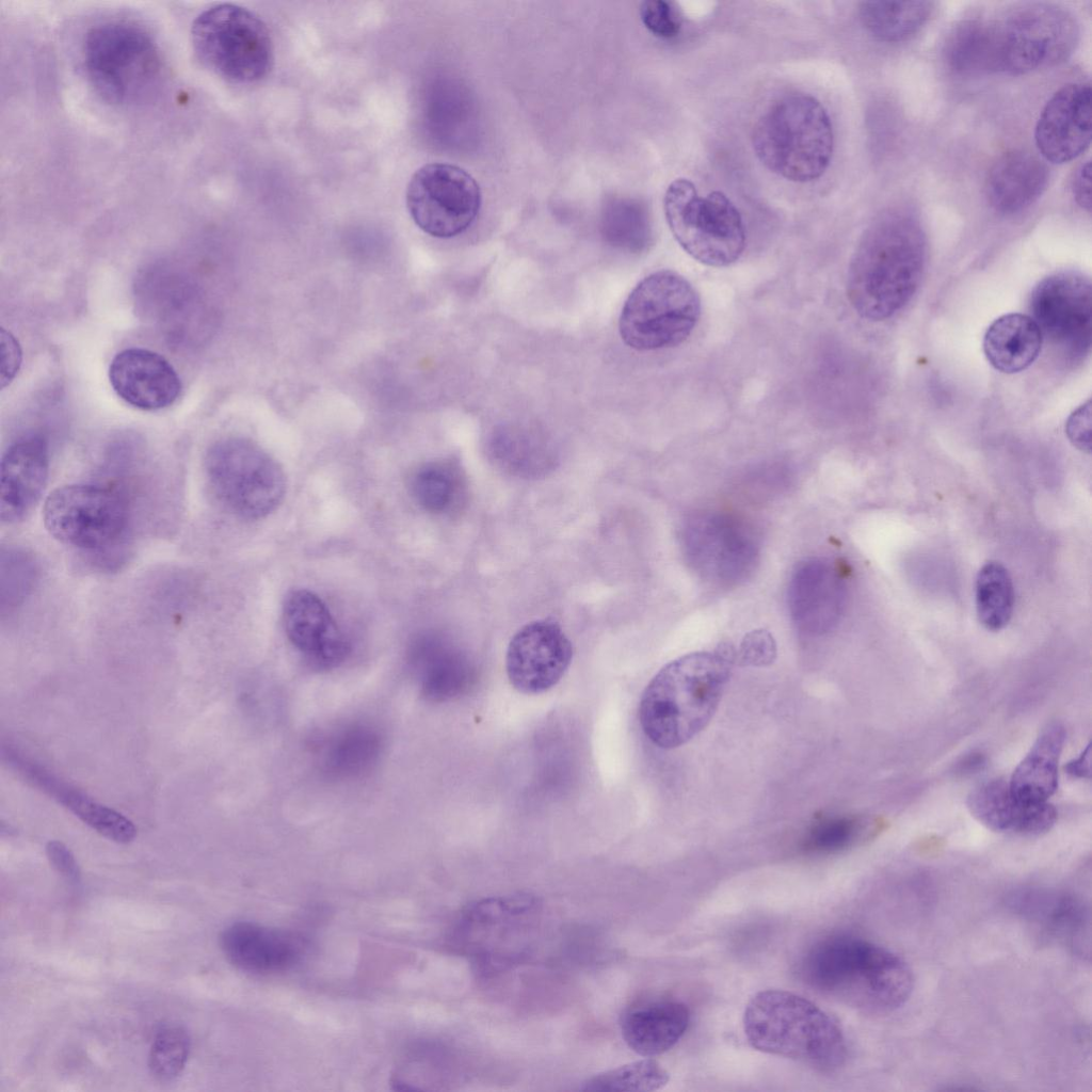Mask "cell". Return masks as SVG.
I'll list each match as a JSON object with an SVG mask.
<instances>
[{
    "mask_svg": "<svg viewBox=\"0 0 1092 1092\" xmlns=\"http://www.w3.org/2000/svg\"><path fill=\"white\" fill-rule=\"evenodd\" d=\"M995 74L1025 75L1067 60L1079 37L1075 17L1048 3H1027L991 19Z\"/></svg>",
    "mask_w": 1092,
    "mask_h": 1092,
    "instance_id": "7c38bea8",
    "label": "cell"
},
{
    "mask_svg": "<svg viewBox=\"0 0 1092 1092\" xmlns=\"http://www.w3.org/2000/svg\"><path fill=\"white\" fill-rule=\"evenodd\" d=\"M970 814L987 829L1034 836L1048 832L1057 810L1048 802L1026 803L1011 792L1008 781L994 778L975 787L966 801Z\"/></svg>",
    "mask_w": 1092,
    "mask_h": 1092,
    "instance_id": "484cf974",
    "label": "cell"
},
{
    "mask_svg": "<svg viewBox=\"0 0 1092 1092\" xmlns=\"http://www.w3.org/2000/svg\"><path fill=\"white\" fill-rule=\"evenodd\" d=\"M1042 343L1041 331L1030 316L1008 314L996 319L986 330L983 352L996 370L1016 373L1038 358Z\"/></svg>",
    "mask_w": 1092,
    "mask_h": 1092,
    "instance_id": "f546056e",
    "label": "cell"
},
{
    "mask_svg": "<svg viewBox=\"0 0 1092 1092\" xmlns=\"http://www.w3.org/2000/svg\"><path fill=\"white\" fill-rule=\"evenodd\" d=\"M283 622L291 644L319 669H332L343 662L350 643L323 600L314 592H290L283 606Z\"/></svg>",
    "mask_w": 1092,
    "mask_h": 1092,
    "instance_id": "d6986e66",
    "label": "cell"
},
{
    "mask_svg": "<svg viewBox=\"0 0 1092 1092\" xmlns=\"http://www.w3.org/2000/svg\"><path fill=\"white\" fill-rule=\"evenodd\" d=\"M406 207L415 224L436 238L464 232L477 219L481 191L464 168L441 162L428 163L412 176Z\"/></svg>",
    "mask_w": 1092,
    "mask_h": 1092,
    "instance_id": "5bb4252c",
    "label": "cell"
},
{
    "mask_svg": "<svg viewBox=\"0 0 1092 1092\" xmlns=\"http://www.w3.org/2000/svg\"><path fill=\"white\" fill-rule=\"evenodd\" d=\"M1091 121L1090 84L1063 85L1048 99L1037 122L1038 150L1051 163L1074 160L1090 146Z\"/></svg>",
    "mask_w": 1092,
    "mask_h": 1092,
    "instance_id": "ac0fdd59",
    "label": "cell"
},
{
    "mask_svg": "<svg viewBox=\"0 0 1092 1092\" xmlns=\"http://www.w3.org/2000/svg\"><path fill=\"white\" fill-rule=\"evenodd\" d=\"M1072 193L1075 202L1082 209H1091V167L1090 162L1081 164L1072 180Z\"/></svg>",
    "mask_w": 1092,
    "mask_h": 1092,
    "instance_id": "c3c4849f",
    "label": "cell"
},
{
    "mask_svg": "<svg viewBox=\"0 0 1092 1092\" xmlns=\"http://www.w3.org/2000/svg\"><path fill=\"white\" fill-rule=\"evenodd\" d=\"M665 220L678 244L696 261L727 267L745 247V228L739 210L722 192L703 196L689 179L672 181L663 197Z\"/></svg>",
    "mask_w": 1092,
    "mask_h": 1092,
    "instance_id": "9c48e42d",
    "label": "cell"
},
{
    "mask_svg": "<svg viewBox=\"0 0 1092 1092\" xmlns=\"http://www.w3.org/2000/svg\"><path fill=\"white\" fill-rule=\"evenodd\" d=\"M846 585L838 567L822 558L805 560L793 572L788 607L799 630L810 636L831 631L844 609Z\"/></svg>",
    "mask_w": 1092,
    "mask_h": 1092,
    "instance_id": "ffe728a7",
    "label": "cell"
},
{
    "mask_svg": "<svg viewBox=\"0 0 1092 1092\" xmlns=\"http://www.w3.org/2000/svg\"><path fill=\"white\" fill-rule=\"evenodd\" d=\"M38 565L34 557L18 547H2L0 555L1 612L21 605L37 582Z\"/></svg>",
    "mask_w": 1092,
    "mask_h": 1092,
    "instance_id": "60d3db41",
    "label": "cell"
},
{
    "mask_svg": "<svg viewBox=\"0 0 1092 1092\" xmlns=\"http://www.w3.org/2000/svg\"><path fill=\"white\" fill-rule=\"evenodd\" d=\"M985 758L981 753H971L963 758L958 765L961 773H971L984 765Z\"/></svg>",
    "mask_w": 1092,
    "mask_h": 1092,
    "instance_id": "f907efd6",
    "label": "cell"
},
{
    "mask_svg": "<svg viewBox=\"0 0 1092 1092\" xmlns=\"http://www.w3.org/2000/svg\"><path fill=\"white\" fill-rule=\"evenodd\" d=\"M109 380L122 400L142 411L168 407L181 391V381L171 363L142 348L117 353L109 367Z\"/></svg>",
    "mask_w": 1092,
    "mask_h": 1092,
    "instance_id": "44dd1931",
    "label": "cell"
},
{
    "mask_svg": "<svg viewBox=\"0 0 1092 1092\" xmlns=\"http://www.w3.org/2000/svg\"><path fill=\"white\" fill-rule=\"evenodd\" d=\"M932 12L930 1H865L858 6L863 27L885 43L909 39L927 23Z\"/></svg>",
    "mask_w": 1092,
    "mask_h": 1092,
    "instance_id": "e575fe53",
    "label": "cell"
},
{
    "mask_svg": "<svg viewBox=\"0 0 1092 1092\" xmlns=\"http://www.w3.org/2000/svg\"><path fill=\"white\" fill-rule=\"evenodd\" d=\"M752 145L772 173L794 182L818 179L826 171L834 133L825 108L815 97L792 93L780 97L758 117Z\"/></svg>",
    "mask_w": 1092,
    "mask_h": 1092,
    "instance_id": "5b68a950",
    "label": "cell"
},
{
    "mask_svg": "<svg viewBox=\"0 0 1092 1092\" xmlns=\"http://www.w3.org/2000/svg\"><path fill=\"white\" fill-rule=\"evenodd\" d=\"M44 525L60 543L87 555H109L124 546L131 525L126 496L101 484L55 488L43 508Z\"/></svg>",
    "mask_w": 1092,
    "mask_h": 1092,
    "instance_id": "30bf717a",
    "label": "cell"
},
{
    "mask_svg": "<svg viewBox=\"0 0 1092 1092\" xmlns=\"http://www.w3.org/2000/svg\"><path fill=\"white\" fill-rule=\"evenodd\" d=\"M670 1081L668 1071L653 1057L633 1061L596 1074L584 1080L579 1090L603 1092H651Z\"/></svg>",
    "mask_w": 1092,
    "mask_h": 1092,
    "instance_id": "f35d334b",
    "label": "cell"
},
{
    "mask_svg": "<svg viewBox=\"0 0 1092 1092\" xmlns=\"http://www.w3.org/2000/svg\"><path fill=\"white\" fill-rule=\"evenodd\" d=\"M927 256L926 234L915 215L902 209L880 213L864 230L849 263L850 304L869 321L890 318L917 291Z\"/></svg>",
    "mask_w": 1092,
    "mask_h": 1092,
    "instance_id": "6da1fadb",
    "label": "cell"
},
{
    "mask_svg": "<svg viewBox=\"0 0 1092 1092\" xmlns=\"http://www.w3.org/2000/svg\"><path fill=\"white\" fill-rule=\"evenodd\" d=\"M49 473L47 440L38 434L18 438L1 457L0 519L12 525L23 519L39 500Z\"/></svg>",
    "mask_w": 1092,
    "mask_h": 1092,
    "instance_id": "7402d4cb",
    "label": "cell"
},
{
    "mask_svg": "<svg viewBox=\"0 0 1092 1092\" xmlns=\"http://www.w3.org/2000/svg\"><path fill=\"white\" fill-rule=\"evenodd\" d=\"M735 661L734 648L721 646L681 656L660 669L640 701L646 737L661 749H673L702 732L719 706Z\"/></svg>",
    "mask_w": 1092,
    "mask_h": 1092,
    "instance_id": "7a4b0ae2",
    "label": "cell"
},
{
    "mask_svg": "<svg viewBox=\"0 0 1092 1092\" xmlns=\"http://www.w3.org/2000/svg\"><path fill=\"white\" fill-rule=\"evenodd\" d=\"M410 662L423 695L445 700L456 694L464 682L461 656L434 637L417 639L410 649Z\"/></svg>",
    "mask_w": 1092,
    "mask_h": 1092,
    "instance_id": "1f68e13d",
    "label": "cell"
},
{
    "mask_svg": "<svg viewBox=\"0 0 1092 1092\" xmlns=\"http://www.w3.org/2000/svg\"><path fill=\"white\" fill-rule=\"evenodd\" d=\"M205 475L214 496L236 515L258 519L272 513L286 492L280 465L243 437L215 441L205 456Z\"/></svg>",
    "mask_w": 1092,
    "mask_h": 1092,
    "instance_id": "4fadbf2b",
    "label": "cell"
},
{
    "mask_svg": "<svg viewBox=\"0 0 1092 1092\" xmlns=\"http://www.w3.org/2000/svg\"><path fill=\"white\" fill-rule=\"evenodd\" d=\"M682 539L690 563L708 580L736 582L745 577L756 561L753 534L727 515L707 513L692 517L685 526Z\"/></svg>",
    "mask_w": 1092,
    "mask_h": 1092,
    "instance_id": "2e32d148",
    "label": "cell"
},
{
    "mask_svg": "<svg viewBox=\"0 0 1092 1092\" xmlns=\"http://www.w3.org/2000/svg\"><path fill=\"white\" fill-rule=\"evenodd\" d=\"M1065 434L1079 450L1091 451V402L1080 405L1067 418Z\"/></svg>",
    "mask_w": 1092,
    "mask_h": 1092,
    "instance_id": "f6af8a7d",
    "label": "cell"
},
{
    "mask_svg": "<svg viewBox=\"0 0 1092 1092\" xmlns=\"http://www.w3.org/2000/svg\"><path fill=\"white\" fill-rule=\"evenodd\" d=\"M1064 741L1065 729L1058 722L1041 730L1008 781L1015 798L1026 803L1048 802L1058 789V767Z\"/></svg>",
    "mask_w": 1092,
    "mask_h": 1092,
    "instance_id": "f1b7e54d",
    "label": "cell"
},
{
    "mask_svg": "<svg viewBox=\"0 0 1092 1092\" xmlns=\"http://www.w3.org/2000/svg\"><path fill=\"white\" fill-rule=\"evenodd\" d=\"M1091 748L1088 745L1075 759L1066 764L1065 770L1074 777L1089 778L1091 775Z\"/></svg>",
    "mask_w": 1092,
    "mask_h": 1092,
    "instance_id": "681fc988",
    "label": "cell"
},
{
    "mask_svg": "<svg viewBox=\"0 0 1092 1092\" xmlns=\"http://www.w3.org/2000/svg\"><path fill=\"white\" fill-rule=\"evenodd\" d=\"M199 61L223 79L255 83L274 63L273 42L267 25L250 10L221 3L203 11L191 28Z\"/></svg>",
    "mask_w": 1092,
    "mask_h": 1092,
    "instance_id": "ba28073f",
    "label": "cell"
},
{
    "mask_svg": "<svg viewBox=\"0 0 1092 1092\" xmlns=\"http://www.w3.org/2000/svg\"><path fill=\"white\" fill-rule=\"evenodd\" d=\"M1031 318L1045 338L1070 360L1083 358L1091 348L1092 290L1090 278L1076 271H1060L1033 288Z\"/></svg>",
    "mask_w": 1092,
    "mask_h": 1092,
    "instance_id": "9a60e30c",
    "label": "cell"
},
{
    "mask_svg": "<svg viewBox=\"0 0 1092 1092\" xmlns=\"http://www.w3.org/2000/svg\"><path fill=\"white\" fill-rule=\"evenodd\" d=\"M220 945L234 966L256 975L288 970L305 952V943L295 933L252 921L227 926L221 933Z\"/></svg>",
    "mask_w": 1092,
    "mask_h": 1092,
    "instance_id": "603a6c76",
    "label": "cell"
},
{
    "mask_svg": "<svg viewBox=\"0 0 1092 1092\" xmlns=\"http://www.w3.org/2000/svg\"><path fill=\"white\" fill-rule=\"evenodd\" d=\"M2 757L27 783L58 801L100 835L118 844H128L134 839V824L121 813L62 782L44 767L12 749L3 748Z\"/></svg>",
    "mask_w": 1092,
    "mask_h": 1092,
    "instance_id": "d4e9b609",
    "label": "cell"
},
{
    "mask_svg": "<svg viewBox=\"0 0 1092 1092\" xmlns=\"http://www.w3.org/2000/svg\"><path fill=\"white\" fill-rule=\"evenodd\" d=\"M690 1023L688 1007L675 999L647 1001L627 1010L621 1019L626 1045L642 1057H655L673 1048Z\"/></svg>",
    "mask_w": 1092,
    "mask_h": 1092,
    "instance_id": "83f0119b",
    "label": "cell"
},
{
    "mask_svg": "<svg viewBox=\"0 0 1092 1092\" xmlns=\"http://www.w3.org/2000/svg\"><path fill=\"white\" fill-rule=\"evenodd\" d=\"M878 825L877 821L865 817L822 816L806 830L801 848L807 853H837L874 836Z\"/></svg>",
    "mask_w": 1092,
    "mask_h": 1092,
    "instance_id": "74e56055",
    "label": "cell"
},
{
    "mask_svg": "<svg viewBox=\"0 0 1092 1092\" xmlns=\"http://www.w3.org/2000/svg\"><path fill=\"white\" fill-rule=\"evenodd\" d=\"M775 657V641L770 632L762 629L745 635L736 652V661L741 665L765 667L771 664Z\"/></svg>",
    "mask_w": 1092,
    "mask_h": 1092,
    "instance_id": "ee69618b",
    "label": "cell"
},
{
    "mask_svg": "<svg viewBox=\"0 0 1092 1092\" xmlns=\"http://www.w3.org/2000/svg\"><path fill=\"white\" fill-rule=\"evenodd\" d=\"M1048 183V170L1034 155L1013 149L999 156L987 171L984 192L991 207L1013 214L1031 206Z\"/></svg>",
    "mask_w": 1092,
    "mask_h": 1092,
    "instance_id": "4316f807",
    "label": "cell"
},
{
    "mask_svg": "<svg viewBox=\"0 0 1092 1092\" xmlns=\"http://www.w3.org/2000/svg\"><path fill=\"white\" fill-rule=\"evenodd\" d=\"M191 1039L180 1026H166L155 1037L148 1056V1067L159 1080H172L186 1066Z\"/></svg>",
    "mask_w": 1092,
    "mask_h": 1092,
    "instance_id": "b9f144b4",
    "label": "cell"
},
{
    "mask_svg": "<svg viewBox=\"0 0 1092 1092\" xmlns=\"http://www.w3.org/2000/svg\"><path fill=\"white\" fill-rule=\"evenodd\" d=\"M701 317V299L680 274L660 270L644 277L627 296L619 319L622 340L638 351L682 343Z\"/></svg>",
    "mask_w": 1092,
    "mask_h": 1092,
    "instance_id": "8fae6325",
    "label": "cell"
},
{
    "mask_svg": "<svg viewBox=\"0 0 1092 1092\" xmlns=\"http://www.w3.org/2000/svg\"><path fill=\"white\" fill-rule=\"evenodd\" d=\"M46 854L52 867L70 883L80 881V868L71 851L61 841L52 840L46 846Z\"/></svg>",
    "mask_w": 1092,
    "mask_h": 1092,
    "instance_id": "bcb514c9",
    "label": "cell"
},
{
    "mask_svg": "<svg viewBox=\"0 0 1092 1092\" xmlns=\"http://www.w3.org/2000/svg\"><path fill=\"white\" fill-rule=\"evenodd\" d=\"M802 971L816 990L870 1014L902 1007L914 984L912 970L898 954L851 934L831 935L815 944Z\"/></svg>",
    "mask_w": 1092,
    "mask_h": 1092,
    "instance_id": "3957f363",
    "label": "cell"
},
{
    "mask_svg": "<svg viewBox=\"0 0 1092 1092\" xmlns=\"http://www.w3.org/2000/svg\"><path fill=\"white\" fill-rule=\"evenodd\" d=\"M462 480L459 471L448 463L432 462L421 466L414 475V498L424 510L445 513L460 500Z\"/></svg>",
    "mask_w": 1092,
    "mask_h": 1092,
    "instance_id": "ab89813d",
    "label": "cell"
},
{
    "mask_svg": "<svg viewBox=\"0 0 1092 1092\" xmlns=\"http://www.w3.org/2000/svg\"><path fill=\"white\" fill-rule=\"evenodd\" d=\"M86 76L107 101L130 105L145 100L162 80V59L152 37L129 21L93 27L83 44Z\"/></svg>",
    "mask_w": 1092,
    "mask_h": 1092,
    "instance_id": "8992f818",
    "label": "cell"
},
{
    "mask_svg": "<svg viewBox=\"0 0 1092 1092\" xmlns=\"http://www.w3.org/2000/svg\"><path fill=\"white\" fill-rule=\"evenodd\" d=\"M489 450L495 461L512 473L537 477L553 465L555 454L548 441L535 430L501 425L493 431Z\"/></svg>",
    "mask_w": 1092,
    "mask_h": 1092,
    "instance_id": "d6a6232c",
    "label": "cell"
},
{
    "mask_svg": "<svg viewBox=\"0 0 1092 1092\" xmlns=\"http://www.w3.org/2000/svg\"><path fill=\"white\" fill-rule=\"evenodd\" d=\"M600 232L609 245L632 254L646 251L653 241L648 211L642 203L631 198L607 200L600 215Z\"/></svg>",
    "mask_w": 1092,
    "mask_h": 1092,
    "instance_id": "d590c367",
    "label": "cell"
},
{
    "mask_svg": "<svg viewBox=\"0 0 1092 1092\" xmlns=\"http://www.w3.org/2000/svg\"><path fill=\"white\" fill-rule=\"evenodd\" d=\"M572 658V643L557 622L532 621L518 629L509 643L507 675L518 692L543 693L560 681Z\"/></svg>",
    "mask_w": 1092,
    "mask_h": 1092,
    "instance_id": "e0dca14e",
    "label": "cell"
},
{
    "mask_svg": "<svg viewBox=\"0 0 1092 1092\" xmlns=\"http://www.w3.org/2000/svg\"><path fill=\"white\" fill-rule=\"evenodd\" d=\"M542 912L539 898L524 893L488 897L460 914L451 941L487 976L512 967L533 942Z\"/></svg>",
    "mask_w": 1092,
    "mask_h": 1092,
    "instance_id": "52a82bcc",
    "label": "cell"
},
{
    "mask_svg": "<svg viewBox=\"0 0 1092 1092\" xmlns=\"http://www.w3.org/2000/svg\"><path fill=\"white\" fill-rule=\"evenodd\" d=\"M1019 915L1039 926L1074 954H1090V905L1075 892L1025 890L1012 896Z\"/></svg>",
    "mask_w": 1092,
    "mask_h": 1092,
    "instance_id": "cb8c5ba5",
    "label": "cell"
},
{
    "mask_svg": "<svg viewBox=\"0 0 1092 1092\" xmlns=\"http://www.w3.org/2000/svg\"><path fill=\"white\" fill-rule=\"evenodd\" d=\"M1 387L7 386L15 378L21 364V350L16 338L1 328Z\"/></svg>",
    "mask_w": 1092,
    "mask_h": 1092,
    "instance_id": "7dc6e473",
    "label": "cell"
},
{
    "mask_svg": "<svg viewBox=\"0 0 1092 1092\" xmlns=\"http://www.w3.org/2000/svg\"><path fill=\"white\" fill-rule=\"evenodd\" d=\"M948 68L962 77L994 74L990 19H965L949 32L944 49Z\"/></svg>",
    "mask_w": 1092,
    "mask_h": 1092,
    "instance_id": "836d02e7",
    "label": "cell"
},
{
    "mask_svg": "<svg viewBox=\"0 0 1092 1092\" xmlns=\"http://www.w3.org/2000/svg\"><path fill=\"white\" fill-rule=\"evenodd\" d=\"M382 752V738L373 727L354 723L337 728L320 743V768L330 776L346 778L369 771Z\"/></svg>",
    "mask_w": 1092,
    "mask_h": 1092,
    "instance_id": "4dcf8cb0",
    "label": "cell"
},
{
    "mask_svg": "<svg viewBox=\"0 0 1092 1092\" xmlns=\"http://www.w3.org/2000/svg\"><path fill=\"white\" fill-rule=\"evenodd\" d=\"M975 589L982 626L991 631L1007 626L1014 608V588L1008 569L997 561L986 562L977 574Z\"/></svg>",
    "mask_w": 1092,
    "mask_h": 1092,
    "instance_id": "8d00e7d4",
    "label": "cell"
},
{
    "mask_svg": "<svg viewBox=\"0 0 1092 1092\" xmlns=\"http://www.w3.org/2000/svg\"><path fill=\"white\" fill-rule=\"evenodd\" d=\"M742 1023L749 1044L761 1053L828 1073L847 1060V1039L839 1024L798 994L775 989L756 993L745 1006Z\"/></svg>",
    "mask_w": 1092,
    "mask_h": 1092,
    "instance_id": "277c9868",
    "label": "cell"
},
{
    "mask_svg": "<svg viewBox=\"0 0 1092 1092\" xmlns=\"http://www.w3.org/2000/svg\"><path fill=\"white\" fill-rule=\"evenodd\" d=\"M640 18L644 27L655 36L672 38L681 29V16L673 2L646 0L640 4Z\"/></svg>",
    "mask_w": 1092,
    "mask_h": 1092,
    "instance_id": "7bdbcfd3",
    "label": "cell"
}]
</instances>
